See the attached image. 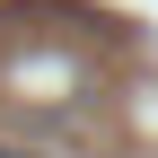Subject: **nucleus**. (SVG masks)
<instances>
[{"label": "nucleus", "mask_w": 158, "mask_h": 158, "mask_svg": "<svg viewBox=\"0 0 158 158\" xmlns=\"http://www.w3.org/2000/svg\"><path fill=\"white\" fill-rule=\"evenodd\" d=\"M0 158H44V149H18V141H0Z\"/></svg>", "instance_id": "1"}]
</instances>
